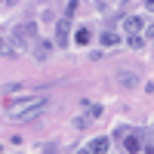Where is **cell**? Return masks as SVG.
I'll return each mask as SVG.
<instances>
[{
	"mask_svg": "<svg viewBox=\"0 0 154 154\" xmlns=\"http://www.w3.org/2000/svg\"><path fill=\"white\" fill-rule=\"evenodd\" d=\"M102 46H120V37L114 31H105V34H102Z\"/></svg>",
	"mask_w": 154,
	"mask_h": 154,
	"instance_id": "cell-8",
	"label": "cell"
},
{
	"mask_svg": "<svg viewBox=\"0 0 154 154\" xmlns=\"http://www.w3.org/2000/svg\"><path fill=\"white\" fill-rule=\"evenodd\" d=\"M74 40L80 43V46H83V43H89V28H80V31H77V37H74Z\"/></svg>",
	"mask_w": 154,
	"mask_h": 154,
	"instance_id": "cell-10",
	"label": "cell"
},
{
	"mask_svg": "<svg viewBox=\"0 0 154 154\" xmlns=\"http://www.w3.org/2000/svg\"><path fill=\"white\" fill-rule=\"evenodd\" d=\"M142 16H130V19H126V31H130V34H139V31H142Z\"/></svg>",
	"mask_w": 154,
	"mask_h": 154,
	"instance_id": "cell-6",
	"label": "cell"
},
{
	"mask_svg": "<svg viewBox=\"0 0 154 154\" xmlns=\"http://www.w3.org/2000/svg\"><path fill=\"white\" fill-rule=\"evenodd\" d=\"M68 28H71V22H68V16H65V19L56 25V40H59V46H68Z\"/></svg>",
	"mask_w": 154,
	"mask_h": 154,
	"instance_id": "cell-3",
	"label": "cell"
},
{
	"mask_svg": "<svg viewBox=\"0 0 154 154\" xmlns=\"http://www.w3.org/2000/svg\"><path fill=\"white\" fill-rule=\"evenodd\" d=\"M117 83H123V86H139V74H136V71H117Z\"/></svg>",
	"mask_w": 154,
	"mask_h": 154,
	"instance_id": "cell-4",
	"label": "cell"
},
{
	"mask_svg": "<svg viewBox=\"0 0 154 154\" xmlns=\"http://www.w3.org/2000/svg\"><path fill=\"white\" fill-rule=\"evenodd\" d=\"M34 34H37V25L34 22H25V25H19V28L12 31V43L22 49V46H28V40H31Z\"/></svg>",
	"mask_w": 154,
	"mask_h": 154,
	"instance_id": "cell-2",
	"label": "cell"
},
{
	"mask_svg": "<svg viewBox=\"0 0 154 154\" xmlns=\"http://www.w3.org/2000/svg\"><path fill=\"white\" fill-rule=\"evenodd\" d=\"M34 56L40 59V62H43V59L49 56V43H46V40H43V43H37V49H34Z\"/></svg>",
	"mask_w": 154,
	"mask_h": 154,
	"instance_id": "cell-9",
	"label": "cell"
},
{
	"mask_svg": "<svg viewBox=\"0 0 154 154\" xmlns=\"http://www.w3.org/2000/svg\"><path fill=\"white\" fill-rule=\"evenodd\" d=\"M49 105V99L46 96H28V99H19V102H9V120H34V117H40V114L46 111Z\"/></svg>",
	"mask_w": 154,
	"mask_h": 154,
	"instance_id": "cell-1",
	"label": "cell"
},
{
	"mask_svg": "<svg viewBox=\"0 0 154 154\" xmlns=\"http://www.w3.org/2000/svg\"><path fill=\"white\" fill-rule=\"evenodd\" d=\"M123 148H126V151H142V142H139V136H136V133H130V136L123 139Z\"/></svg>",
	"mask_w": 154,
	"mask_h": 154,
	"instance_id": "cell-7",
	"label": "cell"
},
{
	"mask_svg": "<svg viewBox=\"0 0 154 154\" xmlns=\"http://www.w3.org/2000/svg\"><path fill=\"white\" fill-rule=\"evenodd\" d=\"M108 148H111V142H108L105 136H99V139H93V142L86 145V151H96V154H102V151H108Z\"/></svg>",
	"mask_w": 154,
	"mask_h": 154,
	"instance_id": "cell-5",
	"label": "cell"
},
{
	"mask_svg": "<svg viewBox=\"0 0 154 154\" xmlns=\"http://www.w3.org/2000/svg\"><path fill=\"white\" fill-rule=\"evenodd\" d=\"M130 46H133V49H142V46H145L142 34H130Z\"/></svg>",
	"mask_w": 154,
	"mask_h": 154,
	"instance_id": "cell-11",
	"label": "cell"
}]
</instances>
